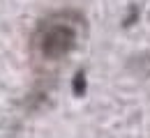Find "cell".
Listing matches in <instances>:
<instances>
[{"mask_svg": "<svg viewBox=\"0 0 150 138\" xmlns=\"http://www.w3.org/2000/svg\"><path fill=\"white\" fill-rule=\"evenodd\" d=\"M86 88H88L86 71H76L74 81H72V92H74V97H83V95H86Z\"/></svg>", "mask_w": 150, "mask_h": 138, "instance_id": "2", "label": "cell"}, {"mask_svg": "<svg viewBox=\"0 0 150 138\" xmlns=\"http://www.w3.org/2000/svg\"><path fill=\"white\" fill-rule=\"evenodd\" d=\"M76 23L79 21H69V12H62V14L42 21L35 32V46H37L39 55L44 60L65 58L76 46V39H79Z\"/></svg>", "mask_w": 150, "mask_h": 138, "instance_id": "1", "label": "cell"}]
</instances>
